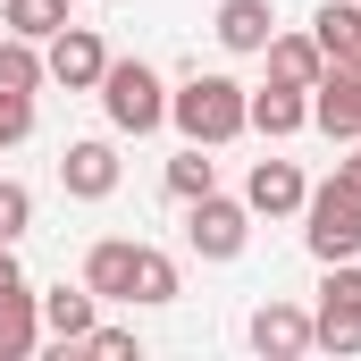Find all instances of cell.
I'll return each mask as SVG.
<instances>
[{
    "label": "cell",
    "instance_id": "15",
    "mask_svg": "<svg viewBox=\"0 0 361 361\" xmlns=\"http://www.w3.org/2000/svg\"><path fill=\"white\" fill-rule=\"evenodd\" d=\"M261 59H269V85H302V92L319 85V68H328V51H319L311 34H269Z\"/></svg>",
    "mask_w": 361,
    "mask_h": 361
},
{
    "label": "cell",
    "instance_id": "23",
    "mask_svg": "<svg viewBox=\"0 0 361 361\" xmlns=\"http://www.w3.org/2000/svg\"><path fill=\"white\" fill-rule=\"evenodd\" d=\"M85 353H101V361H135V353H143V345H135V328H101V319H92Z\"/></svg>",
    "mask_w": 361,
    "mask_h": 361
},
{
    "label": "cell",
    "instance_id": "8",
    "mask_svg": "<svg viewBox=\"0 0 361 361\" xmlns=\"http://www.w3.org/2000/svg\"><path fill=\"white\" fill-rule=\"evenodd\" d=\"M244 336H252V353H269V361H294V353H311V311L302 302H261L252 319H244Z\"/></svg>",
    "mask_w": 361,
    "mask_h": 361
},
{
    "label": "cell",
    "instance_id": "5",
    "mask_svg": "<svg viewBox=\"0 0 361 361\" xmlns=\"http://www.w3.org/2000/svg\"><path fill=\"white\" fill-rule=\"evenodd\" d=\"M185 244H193L202 261H235V252L252 244V202H227V193L185 202Z\"/></svg>",
    "mask_w": 361,
    "mask_h": 361
},
{
    "label": "cell",
    "instance_id": "20",
    "mask_svg": "<svg viewBox=\"0 0 361 361\" xmlns=\"http://www.w3.org/2000/svg\"><path fill=\"white\" fill-rule=\"evenodd\" d=\"M0 25H8V34H25V42H51V34L68 25V0H8V8H0Z\"/></svg>",
    "mask_w": 361,
    "mask_h": 361
},
{
    "label": "cell",
    "instance_id": "2",
    "mask_svg": "<svg viewBox=\"0 0 361 361\" xmlns=\"http://www.w3.org/2000/svg\"><path fill=\"white\" fill-rule=\"evenodd\" d=\"M92 92H101V109H109L118 135H160L169 126V85H160L152 59H109Z\"/></svg>",
    "mask_w": 361,
    "mask_h": 361
},
{
    "label": "cell",
    "instance_id": "16",
    "mask_svg": "<svg viewBox=\"0 0 361 361\" xmlns=\"http://www.w3.org/2000/svg\"><path fill=\"white\" fill-rule=\"evenodd\" d=\"M42 336L85 345L92 336V286H51V294H42Z\"/></svg>",
    "mask_w": 361,
    "mask_h": 361
},
{
    "label": "cell",
    "instance_id": "11",
    "mask_svg": "<svg viewBox=\"0 0 361 361\" xmlns=\"http://www.w3.org/2000/svg\"><path fill=\"white\" fill-rule=\"evenodd\" d=\"M302 169L294 160H252V177H244V202H252V219H294L302 210Z\"/></svg>",
    "mask_w": 361,
    "mask_h": 361
},
{
    "label": "cell",
    "instance_id": "14",
    "mask_svg": "<svg viewBox=\"0 0 361 361\" xmlns=\"http://www.w3.org/2000/svg\"><path fill=\"white\" fill-rule=\"evenodd\" d=\"M85 286H92V302H126V286H135V244H126V235H101L85 252Z\"/></svg>",
    "mask_w": 361,
    "mask_h": 361
},
{
    "label": "cell",
    "instance_id": "13",
    "mask_svg": "<svg viewBox=\"0 0 361 361\" xmlns=\"http://www.w3.org/2000/svg\"><path fill=\"white\" fill-rule=\"evenodd\" d=\"M42 345V294L17 277V286H0V361H25Z\"/></svg>",
    "mask_w": 361,
    "mask_h": 361
},
{
    "label": "cell",
    "instance_id": "21",
    "mask_svg": "<svg viewBox=\"0 0 361 361\" xmlns=\"http://www.w3.org/2000/svg\"><path fill=\"white\" fill-rule=\"evenodd\" d=\"M169 193H177V202H202V193H219V160H202V143H185L177 160H169Z\"/></svg>",
    "mask_w": 361,
    "mask_h": 361
},
{
    "label": "cell",
    "instance_id": "10",
    "mask_svg": "<svg viewBox=\"0 0 361 361\" xmlns=\"http://www.w3.org/2000/svg\"><path fill=\"white\" fill-rule=\"evenodd\" d=\"M244 126H252V135H269V143L302 135V126H311V92H302V85H261L252 101H244Z\"/></svg>",
    "mask_w": 361,
    "mask_h": 361
},
{
    "label": "cell",
    "instance_id": "3",
    "mask_svg": "<svg viewBox=\"0 0 361 361\" xmlns=\"http://www.w3.org/2000/svg\"><path fill=\"white\" fill-rule=\"evenodd\" d=\"M302 244H311V261L328 269V261H353L361 252V185L328 177L302 193Z\"/></svg>",
    "mask_w": 361,
    "mask_h": 361
},
{
    "label": "cell",
    "instance_id": "26",
    "mask_svg": "<svg viewBox=\"0 0 361 361\" xmlns=\"http://www.w3.org/2000/svg\"><path fill=\"white\" fill-rule=\"evenodd\" d=\"M17 277H25L17 269V244H0V286H17Z\"/></svg>",
    "mask_w": 361,
    "mask_h": 361
},
{
    "label": "cell",
    "instance_id": "7",
    "mask_svg": "<svg viewBox=\"0 0 361 361\" xmlns=\"http://www.w3.org/2000/svg\"><path fill=\"white\" fill-rule=\"evenodd\" d=\"M42 68H51V85H68V92H92L101 85V68H109V42L92 34V25H59L51 42H42Z\"/></svg>",
    "mask_w": 361,
    "mask_h": 361
},
{
    "label": "cell",
    "instance_id": "22",
    "mask_svg": "<svg viewBox=\"0 0 361 361\" xmlns=\"http://www.w3.org/2000/svg\"><path fill=\"white\" fill-rule=\"evenodd\" d=\"M25 227H34V193H25L17 177H0V244H17Z\"/></svg>",
    "mask_w": 361,
    "mask_h": 361
},
{
    "label": "cell",
    "instance_id": "12",
    "mask_svg": "<svg viewBox=\"0 0 361 361\" xmlns=\"http://www.w3.org/2000/svg\"><path fill=\"white\" fill-rule=\"evenodd\" d=\"M210 34H219V42H227L235 59H252V51H269V34H277V8H269V0H219Z\"/></svg>",
    "mask_w": 361,
    "mask_h": 361
},
{
    "label": "cell",
    "instance_id": "19",
    "mask_svg": "<svg viewBox=\"0 0 361 361\" xmlns=\"http://www.w3.org/2000/svg\"><path fill=\"white\" fill-rule=\"evenodd\" d=\"M311 42H319L328 59H353L361 51V0H328V8L311 17Z\"/></svg>",
    "mask_w": 361,
    "mask_h": 361
},
{
    "label": "cell",
    "instance_id": "25",
    "mask_svg": "<svg viewBox=\"0 0 361 361\" xmlns=\"http://www.w3.org/2000/svg\"><path fill=\"white\" fill-rule=\"evenodd\" d=\"M336 177H345V185H361V135H353V152L336 160Z\"/></svg>",
    "mask_w": 361,
    "mask_h": 361
},
{
    "label": "cell",
    "instance_id": "9",
    "mask_svg": "<svg viewBox=\"0 0 361 361\" xmlns=\"http://www.w3.org/2000/svg\"><path fill=\"white\" fill-rule=\"evenodd\" d=\"M59 185H68L76 202H109V193H118V152H109L101 135L68 143V152H59Z\"/></svg>",
    "mask_w": 361,
    "mask_h": 361
},
{
    "label": "cell",
    "instance_id": "1",
    "mask_svg": "<svg viewBox=\"0 0 361 361\" xmlns=\"http://www.w3.org/2000/svg\"><path fill=\"white\" fill-rule=\"evenodd\" d=\"M244 101L252 92L235 85V76H185L177 92H169V126H177L185 143H202V152H219V143H235L244 135Z\"/></svg>",
    "mask_w": 361,
    "mask_h": 361
},
{
    "label": "cell",
    "instance_id": "18",
    "mask_svg": "<svg viewBox=\"0 0 361 361\" xmlns=\"http://www.w3.org/2000/svg\"><path fill=\"white\" fill-rule=\"evenodd\" d=\"M42 85H51V68H42V42H25V34H0V92L34 101Z\"/></svg>",
    "mask_w": 361,
    "mask_h": 361
},
{
    "label": "cell",
    "instance_id": "17",
    "mask_svg": "<svg viewBox=\"0 0 361 361\" xmlns=\"http://www.w3.org/2000/svg\"><path fill=\"white\" fill-rule=\"evenodd\" d=\"M177 294H185L177 261H169L160 244H135V286H126V302H143V311H160V302H177Z\"/></svg>",
    "mask_w": 361,
    "mask_h": 361
},
{
    "label": "cell",
    "instance_id": "24",
    "mask_svg": "<svg viewBox=\"0 0 361 361\" xmlns=\"http://www.w3.org/2000/svg\"><path fill=\"white\" fill-rule=\"evenodd\" d=\"M25 135H34V101L0 92V152H8V143H25Z\"/></svg>",
    "mask_w": 361,
    "mask_h": 361
},
{
    "label": "cell",
    "instance_id": "6",
    "mask_svg": "<svg viewBox=\"0 0 361 361\" xmlns=\"http://www.w3.org/2000/svg\"><path fill=\"white\" fill-rule=\"evenodd\" d=\"M311 126H319L328 143H353L361 135V51L319 68V85H311Z\"/></svg>",
    "mask_w": 361,
    "mask_h": 361
},
{
    "label": "cell",
    "instance_id": "4",
    "mask_svg": "<svg viewBox=\"0 0 361 361\" xmlns=\"http://www.w3.org/2000/svg\"><path fill=\"white\" fill-rule=\"evenodd\" d=\"M311 345L361 353V261H328V277H319V311H311Z\"/></svg>",
    "mask_w": 361,
    "mask_h": 361
}]
</instances>
